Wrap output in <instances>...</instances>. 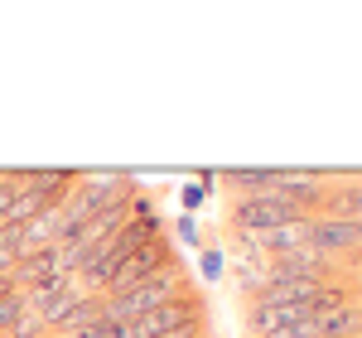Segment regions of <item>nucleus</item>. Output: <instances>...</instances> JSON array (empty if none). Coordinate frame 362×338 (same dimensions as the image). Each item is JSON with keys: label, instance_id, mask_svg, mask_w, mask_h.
<instances>
[{"label": "nucleus", "instance_id": "nucleus-6", "mask_svg": "<svg viewBox=\"0 0 362 338\" xmlns=\"http://www.w3.org/2000/svg\"><path fill=\"white\" fill-rule=\"evenodd\" d=\"M126 223H131V198H116V203H107V208H102V213H97V218H92V223H87L83 232H78L83 252H92V247H102V242H107L112 232H121Z\"/></svg>", "mask_w": 362, "mask_h": 338}, {"label": "nucleus", "instance_id": "nucleus-13", "mask_svg": "<svg viewBox=\"0 0 362 338\" xmlns=\"http://www.w3.org/2000/svg\"><path fill=\"white\" fill-rule=\"evenodd\" d=\"M15 194H20V184H10V179L0 174V218L10 213V203H15Z\"/></svg>", "mask_w": 362, "mask_h": 338}, {"label": "nucleus", "instance_id": "nucleus-8", "mask_svg": "<svg viewBox=\"0 0 362 338\" xmlns=\"http://www.w3.org/2000/svg\"><path fill=\"white\" fill-rule=\"evenodd\" d=\"M63 295H73V276H49V281H39L25 300H29V310H34V314H44L54 300H63Z\"/></svg>", "mask_w": 362, "mask_h": 338}, {"label": "nucleus", "instance_id": "nucleus-7", "mask_svg": "<svg viewBox=\"0 0 362 338\" xmlns=\"http://www.w3.org/2000/svg\"><path fill=\"white\" fill-rule=\"evenodd\" d=\"M271 281H324V252H314V247H305V252H285L276 256V266H271Z\"/></svg>", "mask_w": 362, "mask_h": 338}, {"label": "nucleus", "instance_id": "nucleus-16", "mask_svg": "<svg viewBox=\"0 0 362 338\" xmlns=\"http://www.w3.org/2000/svg\"><path fill=\"white\" fill-rule=\"evenodd\" d=\"M68 338H83V334H68Z\"/></svg>", "mask_w": 362, "mask_h": 338}, {"label": "nucleus", "instance_id": "nucleus-14", "mask_svg": "<svg viewBox=\"0 0 362 338\" xmlns=\"http://www.w3.org/2000/svg\"><path fill=\"white\" fill-rule=\"evenodd\" d=\"M334 203H338V208H362V189H353V194H338Z\"/></svg>", "mask_w": 362, "mask_h": 338}, {"label": "nucleus", "instance_id": "nucleus-10", "mask_svg": "<svg viewBox=\"0 0 362 338\" xmlns=\"http://www.w3.org/2000/svg\"><path fill=\"white\" fill-rule=\"evenodd\" d=\"M29 310V300L15 290V295H0V334H10L15 324H20V314Z\"/></svg>", "mask_w": 362, "mask_h": 338}, {"label": "nucleus", "instance_id": "nucleus-11", "mask_svg": "<svg viewBox=\"0 0 362 338\" xmlns=\"http://www.w3.org/2000/svg\"><path fill=\"white\" fill-rule=\"evenodd\" d=\"M266 338H319V319H295V324H280Z\"/></svg>", "mask_w": 362, "mask_h": 338}, {"label": "nucleus", "instance_id": "nucleus-15", "mask_svg": "<svg viewBox=\"0 0 362 338\" xmlns=\"http://www.w3.org/2000/svg\"><path fill=\"white\" fill-rule=\"evenodd\" d=\"M102 338H136V334H131V324H112V329H107Z\"/></svg>", "mask_w": 362, "mask_h": 338}, {"label": "nucleus", "instance_id": "nucleus-17", "mask_svg": "<svg viewBox=\"0 0 362 338\" xmlns=\"http://www.w3.org/2000/svg\"><path fill=\"white\" fill-rule=\"evenodd\" d=\"M0 338H5V334H0Z\"/></svg>", "mask_w": 362, "mask_h": 338}, {"label": "nucleus", "instance_id": "nucleus-12", "mask_svg": "<svg viewBox=\"0 0 362 338\" xmlns=\"http://www.w3.org/2000/svg\"><path fill=\"white\" fill-rule=\"evenodd\" d=\"M39 329H44V319H39L34 310H25V314H20V324H15V329H10L5 338H34Z\"/></svg>", "mask_w": 362, "mask_h": 338}, {"label": "nucleus", "instance_id": "nucleus-5", "mask_svg": "<svg viewBox=\"0 0 362 338\" xmlns=\"http://www.w3.org/2000/svg\"><path fill=\"white\" fill-rule=\"evenodd\" d=\"M305 242L314 247V252H329V247H353V242H362V223H358V218L305 223Z\"/></svg>", "mask_w": 362, "mask_h": 338}, {"label": "nucleus", "instance_id": "nucleus-1", "mask_svg": "<svg viewBox=\"0 0 362 338\" xmlns=\"http://www.w3.org/2000/svg\"><path fill=\"white\" fill-rule=\"evenodd\" d=\"M169 295H179V266L160 271L155 281L136 285V290H126V295H116V300H102V319H107V324H136L140 314L160 310Z\"/></svg>", "mask_w": 362, "mask_h": 338}, {"label": "nucleus", "instance_id": "nucleus-2", "mask_svg": "<svg viewBox=\"0 0 362 338\" xmlns=\"http://www.w3.org/2000/svg\"><path fill=\"white\" fill-rule=\"evenodd\" d=\"M290 223H309V213L295 208V203H285L276 189L232 208V227H242V232H266L271 237V232H280V227H290Z\"/></svg>", "mask_w": 362, "mask_h": 338}, {"label": "nucleus", "instance_id": "nucleus-9", "mask_svg": "<svg viewBox=\"0 0 362 338\" xmlns=\"http://www.w3.org/2000/svg\"><path fill=\"white\" fill-rule=\"evenodd\" d=\"M227 184H237V189H256V198H261V194H271V189L280 184V174H276V169H232Z\"/></svg>", "mask_w": 362, "mask_h": 338}, {"label": "nucleus", "instance_id": "nucleus-4", "mask_svg": "<svg viewBox=\"0 0 362 338\" xmlns=\"http://www.w3.org/2000/svg\"><path fill=\"white\" fill-rule=\"evenodd\" d=\"M165 256L169 252H165V242H160V237H155V242H145L136 256H126V261H121V271L112 276V285H107V290H112V300H116V295H126V290H136V285H145V281H155L160 271H169Z\"/></svg>", "mask_w": 362, "mask_h": 338}, {"label": "nucleus", "instance_id": "nucleus-3", "mask_svg": "<svg viewBox=\"0 0 362 338\" xmlns=\"http://www.w3.org/2000/svg\"><path fill=\"white\" fill-rule=\"evenodd\" d=\"M198 324V300L194 295H169L160 310L140 314L136 324H131V334L136 338H160V334H174V329H194Z\"/></svg>", "mask_w": 362, "mask_h": 338}]
</instances>
